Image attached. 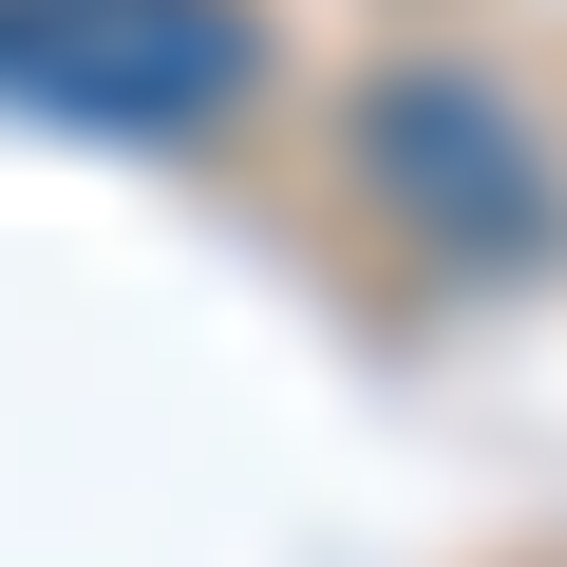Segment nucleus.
<instances>
[{"mask_svg": "<svg viewBox=\"0 0 567 567\" xmlns=\"http://www.w3.org/2000/svg\"><path fill=\"white\" fill-rule=\"evenodd\" d=\"M265 95V0H0V114L95 152H208Z\"/></svg>", "mask_w": 567, "mask_h": 567, "instance_id": "1", "label": "nucleus"}, {"mask_svg": "<svg viewBox=\"0 0 567 567\" xmlns=\"http://www.w3.org/2000/svg\"><path fill=\"white\" fill-rule=\"evenodd\" d=\"M341 152H360V189H379L435 265H511V246H548V133H529L492 76H454V58L379 76V95L341 114Z\"/></svg>", "mask_w": 567, "mask_h": 567, "instance_id": "2", "label": "nucleus"}]
</instances>
